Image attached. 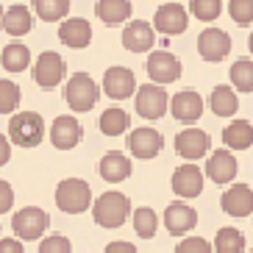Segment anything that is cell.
I'll return each mask as SVG.
<instances>
[{
    "label": "cell",
    "instance_id": "6da1fadb",
    "mask_svg": "<svg viewBox=\"0 0 253 253\" xmlns=\"http://www.w3.org/2000/svg\"><path fill=\"white\" fill-rule=\"evenodd\" d=\"M89 209H92V217H95V223L100 228H120V225H126V220L134 211L128 195L117 192V189H109V192L97 195Z\"/></svg>",
    "mask_w": 253,
    "mask_h": 253
},
{
    "label": "cell",
    "instance_id": "7a4b0ae2",
    "mask_svg": "<svg viewBox=\"0 0 253 253\" xmlns=\"http://www.w3.org/2000/svg\"><path fill=\"white\" fill-rule=\"evenodd\" d=\"M64 100L75 114L92 112L95 103L100 100V86L89 73H73V78H67V84H64Z\"/></svg>",
    "mask_w": 253,
    "mask_h": 253
},
{
    "label": "cell",
    "instance_id": "3957f363",
    "mask_svg": "<svg viewBox=\"0 0 253 253\" xmlns=\"http://www.w3.org/2000/svg\"><path fill=\"white\" fill-rule=\"evenodd\" d=\"M8 139L20 148H37L45 139V120L37 112H17L8 123Z\"/></svg>",
    "mask_w": 253,
    "mask_h": 253
},
{
    "label": "cell",
    "instance_id": "277c9868",
    "mask_svg": "<svg viewBox=\"0 0 253 253\" xmlns=\"http://www.w3.org/2000/svg\"><path fill=\"white\" fill-rule=\"evenodd\" d=\"M56 206L64 214H81L92 206V189L84 178H64L56 186Z\"/></svg>",
    "mask_w": 253,
    "mask_h": 253
},
{
    "label": "cell",
    "instance_id": "5b68a950",
    "mask_svg": "<svg viewBox=\"0 0 253 253\" xmlns=\"http://www.w3.org/2000/svg\"><path fill=\"white\" fill-rule=\"evenodd\" d=\"M134 109L142 120H150V123L153 120H162L167 114V109H170V95L164 92V86H159L153 81L142 84L134 92Z\"/></svg>",
    "mask_w": 253,
    "mask_h": 253
},
{
    "label": "cell",
    "instance_id": "8992f818",
    "mask_svg": "<svg viewBox=\"0 0 253 253\" xmlns=\"http://www.w3.org/2000/svg\"><path fill=\"white\" fill-rule=\"evenodd\" d=\"M11 231L17 234V239L31 242V239H42V234L47 231V211L39 206H25L20 211H14L11 217Z\"/></svg>",
    "mask_w": 253,
    "mask_h": 253
},
{
    "label": "cell",
    "instance_id": "52a82bcc",
    "mask_svg": "<svg viewBox=\"0 0 253 253\" xmlns=\"http://www.w3.org/2000/svg\"><path fill=\"white\" fill-rule=\"evenodd\" d=\"M64 78H67V64L56 50H45L34 61V81L42 89H56Z\"/></svg>",
    "mask_w": 253,
    "mask_h": 253
},
{
    "label": "cell",
    "instance_id": "ba28073f",
    "mask_svg": "<svg viewBox=\"0 0 253 253\" xmlns=\"http://www.w3.org/2000/svg\"><path fill=\"white\" fill-rule=\"evenodd\" d=\"M153 31L159 34H167V37H178L184 34L186 25H189V11H186L181 3H162L153 14Z\"/></svg>",
    "mask_w": 253,
    "mask_h": 253
},
{
    "label": "cell",
    "instance_id": "9c48e42d",
    "mask_svg": "<svg viewBox=\"0 0 253 253\" xmlns=\"http://www.w3.org/2000/svg\"><path fill=\"white\" fill-rule=\"evenodd\" d=\"M145 70H148V78L153 84H159V86H167V84L181 78V61L170 50H153L148 56Z\"/></svg>",
    "mask_w": 253,
    "mask_h": 253
},
{
    "label": "cell",
    "instance_id": "30bf717a",
    "mask_svg": "<svg viewBox=\"0 0 253 253\" xmlns=\"http://www.w3.org/2000/svg\"><path fill=\"white\" fill-rule=\"evenodd\" d=\"M162 145H164V136L150 126L134 128V131L128 134V153L134 159H142V162L156 159L159 153H162Z\"/></svg>",
    "mask_w": 253,
    "mask_h": 253
},
{
    "label": "cell",
    "instance_id": "8fae6325",
    "mask_svg": "<svg viewBox=\"0 0 253 253\" xmlns=\"http://www.w3.org/2000/svg\"><path fill=\"white\" fill-rule=\"evenodd\" d=\"M209 148H211V136L203 131V128H184L178 136H175V153H178L181 159H186V162H198V159H203L209 153Z\"/></svg>",
    "mask_w": 253,
    "mask_h": 253
},
{
    "label": "cell",
    "instance_id": "7c38bea8",
    "mask_svg": "<svg viewBox=\"0 0 253 253\" xmlns=\"http://www.w3.org/2000/svg\"><path fill=\"white\" fill-rule=\"evenodd\" d=\"M203 181H206V178H203L201 167H198V164H192V162H186V164H181L178 170L172 172L170 184H172V192L178 195V198L192 201V198H201Z\"/></svg>",
    "mask_w": 253,
    "mask_h": 253
},
{
    "label": "cell",
    "instance_id": "4fadbf2b",
    "mask_svg": "<svg viewBox=\"0 0 253 253\" xmlns=\"http://www.w3.org/2000/svg\"><path fill=\"white\" fill-rule=\"evenodd\" d=\"M103 92L112 100H128V97H134V92H136L134 70L120 67V64L117 67H109L103 73Z\"/></svg>",
    "mask_w": 253,
    "mask_h": 253
},
{
    "label": "cell",
    "instance_id": "5bb4252c",
    "mask_svg": "<svg viewBox=\"0 0 253 253\" xmlns=\"http://www.w3.org/2000/svg\"><path fill=\"white\" fill-rule=\"evenodd\" d=\"M84 139V126L73 114H61L53 120L50 126V142L56 150H73L78 148V142Z\"/></svg>",
    "mask_w": 253,
    "mask_h": 253
},
{
    "label": "cell",
    "instance_id": "9a60e30c",
    "mask_svg": "<svg viewBox=\"0 0 253 253\" xmlns=\"http://www.w3.org/2000/svg\"><path fill=\"white\" fill-rule=\"evenodd\" d=\"M198 53H201L203 61H211V64L223 61L231 53V34H225L223 28L201 31V37H198Z\"/></svg>",
    "mask_w": 253,
    "mask_h": 253
},
{
    "label": "cell",
    "instance_id": "2e32d148",
    "mask_svg": "<svg viewBox=\"0 0 253 253\" xmlns=\"http://www.w3.org/2000/svg\"><path fill=\"white\" fill-rule=\"evenodd\" d=\"M198 225V211L184 201H172L164 209V228L170 231L172 237H184Z\"/></svg>",
    "mask_w": 253,
    "mask_h": 253
},
{
    "label": "cell",
    "instance_id": "e0dca14e",
    "mask_svg": "<svg viewBox=\"0 0 253 253\" xmlns=\"http://www.w3.org/2000/svg\"><path fill=\"white\" fill-rule=\"evenodd\" d=\"M153 42H156V31L145 20H131L123 28V47L128 53H148L153 50Z\"/></svg>",
    "mask_w": 253,
    "mask_h": 253
},
{
    "label": "cell",
    "instance_id": "ac0fdd59",
    "mask_svg": "<svg viewBox=\"0 0 253 253\" xmlns=\"http://www.w3.org/2000/svg\"><path fill=\"white\" fill-rule=\"evenodd\" d=\"M237 156H234V150L228 148H220V150H211V156L206 162V175L214 184H231V181L237 178Z\"/></svg>",
    "mask_w": 253,
    "mask_h": 253
},
{
    "label": "cell",
    "instance_id": "d6986e66",
    "mask_svg": "<svg viewBox=\"0 0 253 253\" xmlns=\"http://www.w3.org/2000/svg\"><path fill=\"white\" fill-rule=\"evenodd\" d=\"M59 39L73 50H84L92 42V25L84 17H64L59 25Z\"/></svg>",
    "mask_w": 253,
    "mask_h": 253
},
{
    "label": "cell",
    "instance_id": "ffe728a7",
    "mask_svg": "<svg viewBox=\"0 0 253 253\" xmlns=\"http://www.w3.org/2000/svg\"><path fill=\"white\" fill-rule=\"evenodd\" d=\"M170 114L178 123H198L203 117V97L195 89H184L170 97Z\"/></svg>",
    "mask_w": 253,
    "mask_h": 253
},
{
    "label": "cell",
    "instance_id": "44dd1931",
    "mask_svg": "<svg viewBox=\"0 0 253 253\" xmlns=\"http://www.w3.org/2000/svg\"><path fill=\"white\" fill-rule=\"evenodd\" d=\"M220 206H223L225 214L231 217H248L253 214V189L248 184H234L228 186L220 198Z\"/></svg>",
    "mask_w": 253,
    "mask_h": 253
},
{
    "label": "cell",
    "instance_id": "7402d4cb",
    "mask_svg": "<svg viewBox=\"0 0 253 253\" xmlns=\"http://www.w3.org/2000/svg\"><path fill=\"white\" fill-rule=\"evenodd\" d=\"M97 170H100V178L106 184H123L126 178H131V159L126 153H120V150H109L103 153L100 164H97Z\"/></svg>",
    "mask_w": 253,
    "mask_h": 253
},
{
    "label": "cell",
    "instance_id": "603a6c76",
    "mask_svg": "<svg viewBox=\"0 0 253 253\" xmlns=\"http://www.w3.org/2000/svg\"><path fill=\"white\" fill-rule=\"evenodd\" d=\"M31 25H34V14H31L28 6H23V3L8 6L6 11H3V28H6V34H11V37H25L31 31Z\"/></svg>",
    "mask_w": 253,
    "mask_h": 253
},
{
    "label": "cell",
    "instance_id": "cb8c5ba5",
    "mask_svg": "<svg viewBox=\"0 0 253 253\" xmlns=\"http://www.w3.org/2000/svg\"><path fill=\"white\" fill-rule=\"evenodd\" d=\"M223 142L228 150H248L253 145V126L248 120H234L223 128Z\"/></svg>",
    "mask_w": 253,
    "mask_h": 253
},
{
    "label": "cell",
    "instance_id": "d4e9b609",
    "mask_svg": "<svg viewBox=\"0 0 253 253\" xmlns=\"http://www.w3.org/2000/svg\"><path fill=\"white\" fill-rule=\"evenodd\" d=\"M209 106H211V112H214L217 117H234L237 109H239L237 89H234V86H225V84L214 86L211 95H209Z\"/></svg>",
    "mask_w": 253,
    "mask_h": 253
},
{
    "label": "cell",
    "instance_id": "484cf974",
    "mask_svg": "<svg viewBox=\"0 0 253 253\" xmlns=\"http://www.w3.org/2000/svg\"><path fill=\"white\" fill-rule=\"evenodd\" d=\"M97 17H100V23L106 25H120L126 23L128 17H131V0H97Z\"/></svg>",
    "mask_w": 253,
    "mask_h": 253
},
{
    "label": "cell",
    "instance_id": "4316f807",
    "mask_svg": "<svg viewBox=\"0 0 253 253\" xmlns=\"http://www.w3.org/2000/svg\"><path fill=\"white\" fill-rule=\"evenodd\" d=\"M0 64H3L6 73H23L31 64V50L23 42H11V45H6L3 53H0Z\"/></svg>",
    "mask_w": 253,
    "mask_h": 253
},
{
    "label": "cell",
    "instance_id": "83f0119b",
    "mask_svg": "<svg viewBox=\"0 0 253 253\" xmlns=\"http://www.w3.org/2000/svg\"><path fill=\"white\" fill-rule=\"evenodd\" d=\"M128 128H131V117H128L126 109L112 106V109H106V112L100 114V134L120 136V134H126Z\"/></svg>",
    "mask_w": 253,
    "mask_h": 253
},
{
    "label": "cell",
    "instance_id": "f1b7e54d",
    "mask_svg": "<svg viewBox=\"0 0 253 253\" xmlns=\"http://www.w3.org/2000/svg\"><path fill=\"white\" fill-rule=\"evenodd\" d=\"M34 11L45 23H61L70 14V0H34Z\"/></svg>",
    "mask_w": 253,
    "mask_h": 253
},
{
    "label": "cell",
    "instance_id": "f546056e",
    "mask_svg": "<svg viewBox=\"0 0 253 253\" xmlns=\"http://www.w3.org/2000/svg\"><path fill=\"white\" fill-rule=\"evenodd\" d=\"M131 217H134V231L139 234L142 239L156 237V231H159V214L150 206L134 209V211H131Z\"/></svg>",
    "mask_w": 253,
    "mask_h": 253
},
{
    "label": "cell",
    "instance_id": "4dcf8cb0",
    "mask_svg": "<svg viewBox=\"0 0 253 253\" xmlns=\"http://www.w3.org/2000/svg\"><path fill=\"white\" fill-rule=\"evenodd\" d=\"M211 251L214 253H245V237L237 228H220Z\"/></svg>",
    "mask_w": 253,
    "mask_h": 253
},
{
    "label": "cell",
    "instance_id": "1f68e13d",
    "mask_svg": "<svg viewBox=\"0 0 253 253\" xmlns=\"http://www.w3.org/2000/svg\"><path fill=\"white\" fill-rule=\"evenodd\" d=\"M231 86L237 92H253V61L251 59H239L231 64Z\"/></svg>",
    "mask_w": 253,
    "mask_h": 253
},
{
    "label": "cell",
    "instance_id": "d6a6232c",
    "mask_svg": "<svg viewBox=\"0 0 253 253\" xmlns=\"http://www.w3.org/2000/svg\"><path fill=\"white\" fill-rule=\"evenodd\" d=\"M23 100V92L11 78H0V114H14Z\"/></svg>",
    "mask_w": 253,
    "mask_h": 253
},
{
    "label": "cell",
    "instance_id": "836d02e7",
    "mask_svg": "<svg viewBox=\"0 0 253 253\" xmlns=\"http://www.w3.org/2000/svg\"><path fill=\"white\" fill-rule=\"evenodd\" d=\"M189 11L201 23H214L223 14V0H189Z\"/></svg>",
    "mask_w": 253,
    "mask_h": 253
},
{
    "label": "cell",
    "instance_id": "e575fe53",
    "mask_svg": "<svg viewBox=\"0 0 253 253\" xmlns=\"http://www.w3.org/2000/svg\"><path fill=\"white\" fill-rule=\"evenodd\" d=\"M39 253H73V242L64 234H47L39 239Z\"/></svg>",
    "mask_w": 253,
    "mask_h": 253
},
{
    "label": "cell",
    "instance_id": "d590c367",
    "mask_svg": "<svg viewBox=\"0 0 253 253\" xmlns=\"http://www.w3.org/2000/svg\"><path fill=\"white\" fill-rule=\"evenodd\" d=\"M228 14L237 25L253 23V0H228Z\"/></svg>",
    "mask_w": 253,
    "mask_h": 253
},
{
    "label": "cell",
    "instance_id": "8d00e7d4",
    "mask_svg": "<svg viewBox=\"0 0 253 253\" xmlns=\"http://www.w3.org/2000/svg\"><path fill=\"white\" fill-rule=\"evenodd\" d=\"M175 253H214L211 242H206L203 237H184L175 245Z\"/></svg>",
    "mask_w": 253,
    "mask_h": 253
},
{
    "label": "cell",
    "instance_id": "74e56055",
    "mask_svg": "<svg viewBox=\"0 0 253 253\" xmlns=\"http://www.w3.org/2000/svg\"><path fill=\"white\" fill-rule=\"evenodd\" d=\"M11 206H14V189H11L8 181L0 178V214L11 211Z\"/></svg>",
    "mask_w": 253,
    "mask_h": 253
},
{
    "label": "cell",
    "instance_id": "f35d334b",
    "mask_svg": "<svg viewBox=\"0 0 253 253\" xmlns=\"http://www.w3.org/2000/svg\"><path fill=\"white\" fill-rule=\"evenodd\" d=\"M0 253H25L23 239H14V237L0 239Z\"/></svg>",
    "mask_w": 253,
    "mask_h": 253
},
{
    "label": "cell",
    "instance_id": "ab89813d",
    "mask_svg": "<svg viewBox=\"0 0 253 253\" xmlns=\"http://www.w3.org/2000/svg\"><path fill=\"white\" fill-rule=\"evenodd\" d=\"M103 253H136V248L131 242H126V239H117V242H109Z\"/></svg>",
    "mask_w": 253,
    "mask_h": 253
},
{
    "label": "cell",
    "instance_id": "60d3db41",
    "mask_svg": "<svg viewBox=\"0 0 253 253\" xmlns=\"http://www.w3.org/2000/svg\"><path fill=\"white\" fill-rule=\"evenodd\" d=\"M8 159H11V139L6 134H0V167L8 164Z\"/></svg>",
    "mask_w": 253,
    "mask_h": 253
},
{
    "label": "cell",
    "instance_id": "b9f144b4",
    "mask_svg": "<svg viewBox=\"0 0 253 253\" xmlns=\"http://www.w3.org/2000/svg\"><path fill=\"white\" fill-rule=\"evenodd\" d=\"M248 50H251V56H253V34L248 37Z\"/></svg>",
    "mask_w": 253,
    "mask_h": 253
},
{
    "label": "cell",
    "instance_id": "7bdbcfd3",
    "mask_svg": "<svg viewBox=\"0 0 253 253\" xmlns=\"http://www.w3.org/2000/svg\"><path fill=\"white\" fill-rule=\"evenodd\" d=\"M0 28H3V6H0Z\"/></svg>",
    "mask_w": 253,
    "mask_h": 253
},
{
    "label": "cell",
    "instance_id": "ee69618b",
    "mask_svg": "<svg viewBox=\"0 0 253 253\" xmlns=\"http://www.w3.org/2000/svg\"><path fill=\"white\" fill-rule=\"evenodd\" d=\"M248 253H253V251H248Z\"/></svg>",
    "mask_w": 253,
    "mask_h": 253
}]
</instances>
